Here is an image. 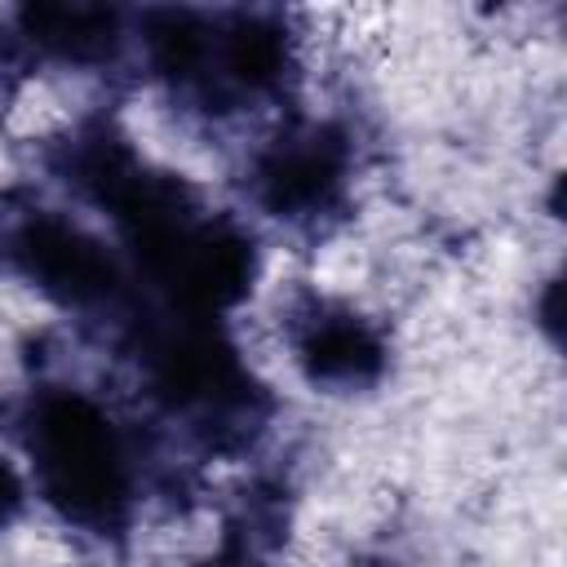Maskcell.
Masks as SVG:
<instances>
[{
    "mask_svg": "<svg viewBox=\"0 0 567 567\" xmlns=\"http://www.w3.org/2000/svg\"><path fill=\"white\" fill-rule=\"evenodd\" d=\"M137 275L159 292L164 310L221 319L239 306L257 279V248L252 239L213 213H186L173 226L128 244Z\"/></svg>",
    "mask_w": 567,
    "mask_h": 567,
    "instance_id": "cell-3",
    "label": "cell"
},
{
    "mask_svg": "<svg viewBox=\"0 0 567 567\" xmlns=\"http://www.w3.org/2000/svg\"><path fill=\"white\" fill-rule=\"evenodd\" d=\"M350 142L337 124H292L252 164L257 204L279 221H319L341 204Z\"/></svg>",
    "mask_w": 567,
    "mask_h": 567,
    "instance_id": "cell-5",
    "label": "cell"
},
{
    "mask_svg": "<svg viewBox=\"0 0 567 567\" xmlns=\"http://www.w3.org/2000/svg\"><path fill=\"white\" fill-rule=\"evenodd\" d=\"M22 447L40 496L84 532H120L133 509V465L120 425L84 390L44 385L22 408Z\"/></svg>",
    "mask_w": 567,
    "mask_h": 567,
    "instance_id": "cell-1",
    "label": "cell"
},
{
    "mask_svg": "<svg viewBox=\"0 0 567 567\" xmlns=\"http://www.w3.org/2000/svg\"><path fill=\"white\" fill-rule=\"evenodd\" d=\"M13 22L31 53L66 66H97L124 40V13L111 4H22Z\"/></svg>",
    "mask_w": 567,
    "mask_h": 567,
    "instance_id": "cell-8",
    "label": "cell"
},
{
    "mask_svg": "<svg viewBox=\"0 0 567 567\" xmlns=\"http://www.w3.org/2000/svg\"><path fill=\"white\" fill-rule=\"evenodd\" d=\"M288 31L270 13H221L213 18V53H208V84L204 93L226 97V93H270L288 75Z\"/></svg>",
    "mask_w": 567,
    "mask_h": 567,
    "instance_id": "cell-7",
    "label": "cell"
},
{
    "mask_svg": "<svg viewBox=\"0 0 567 567\" xmlns=\"http://www.w3.org/2000/svg\"><path fill=\"white\" fill-rule=\"evenodd\" d=\"M22 501H27V487H22L18 470L0 456V527H9L22 514Z\"/></svg>",
    "mask_w": 567,
    "mask_h": 567,
    "instance_id": "cell-10",
    "label": "cell"
},
{
    "mask_svg": "<svg viewBox=\"0 0 567 567\" xmlns=\"http://www.w3.org/2000/svg\"><path fill=\"white\" fill-rule=\"evenodd\" d=\"M142 44L146 62L173 89L208 84V53H213V18L199 9H151L142 13Z\"/></svg>",
    "mask_w": 567,
    "mask_h": 567,
    "instance_id": "cell-9",
    "label": "cell"
},
{
    "mask_svg": "<svg viewBox=\"0 0 567 567\" xmlns=\"http://www.w3.org/2000/svg\"><path fill=\"white\" fill-rule=\"evenodd\" d=\"M137 359L151 394L208 425V439H244L261 416V385L221 319L164 310L137 323Z\"/></svg>",
    "mask_w": 567,
    "mask_h": 567,
    "instance_id": "cell-2",
    "label": "cell"
},
{
    "mask_svg": "<svg viewBox=\"0 0 567 567\" xmlns=\"http://www.w3.org/2000/svg\"><path fill=\"white\" fill-rule=\"evenodd\" d=\"M9 257L27 284L66 310H97L124 292V270L115 252L84 226L58 213H31L9 239Z\"/></svg>",
    "mask_w": 567,
    "mask_h": 567,
    "instance_id": "cell-4",
    "label": "cell"
},
{
    "mask_svg": "<svg viewBox=\"0 0 567 567\" xmlns=\"http://www.w3.org/2000/svg\"><path fill=\"white\" fill-rule=\"evenodd\" d=\"M195 567H257L248 549H226L221 558H208V563H195Z\"/></svg>",
    "mask_w": 567,
    "mask_h": 567,
    "instance_id": "cell-11",
    "label": "cell"
},
{
    "mask_svg": "<svg viewBox=\"0 0 567 567\" xmlns=\"http://www.w3.org/2000/svg\"><path fill=\"white\" fill-rule=\"evenodd\" d=\"M292 359L310 385L359 390L385 372L390 350H385L381 332L350 306L310 301L292 319Z\"/></svg>",
    "mask_w": 567,
    "mask_h": 567,
    "instance_id": "cell-6",
    "label": "cell"
}]
</instances>
